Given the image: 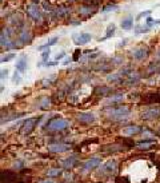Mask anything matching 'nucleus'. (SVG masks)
<instances>
[{
	"mask_svg": "<svg viewBox=\"0 0 160 183\" xmlns=\"http://www.w3.org/2000/svg\"><path fill=\"white\" fill-rule=\"evenodd\" d=\"M27 14L32 20L35 21H40L42 20V11L39 10V7L36 4H31L27 7Z\"/></svg>",
	"mask_w": 160,
	"mask_h": 183,
	"instance_id": "nucleus-1",
	"label": "nucleus"
},
{
	"mask_svg": "<svg viewBox=\"0 0 160 183\" xmlns=\"http://www.w3.org/2000/svg\"><path fill=\"white\" fill-rule=\"evenodd\" d=\"M68 127V122L64 119H56V120H52V122L48 125V128L51 131H61V130L67 128Z\"/></svg>",
	"mask_w": 160,
	"mask_h": 183,
	"instance_id": "nucleus-2",
	"label": "nucleus"
},
{
	"mask_svg": "<svg viewBox=\"0 0 160 183\" xmlns=\"http://www.w3.org/2000/svg\"><path fill=\"white\" fill-rule=\"evenodd\" d=\"M92 36L91 33H79V35L73 36V42H75L76 46H83V44H87L88 42H91Z\"/></svg>",
	"mask_w": 160,
	"mask_h": 183,
	"instance_id": "nucleus-3",
	"label": "nucleus"
},
{
	"mask_svg": "<svg viewBox=\"0 0 160 183\" xmlns=\"http://www.w3.org/2000/svg\"><path fill=\"white\" fill-rule=\"evenodd\" d=\"M108 114H111V116L113 118V119H119V118L122 116H125L130 114V110H128L127 107H120V108H112L111 111H108Z\"/></svg>",
	"mask_w": 160,
	"mask_h": 183,
	"instance_id": "nucleus-4",
	"label": "nucleus"
},
{
	"mask_svg": "<svg viewBox=\"0 0 160 183\" xmlns=\"http://www.w3.org/2000/svg\"><path fill=\"white\" fill-rule=\"evenodd\" d=\"M36 123H38V119H33V118H32V119L26 120V123H24V126L21 127V134H24V135L29 134V132L32 131L33 128H35Z\"/></svg>",
	"mask_w": 160,
	"mask_h": 183,
	"instance_id": "nucleus-5",
	"label": "nucleus"
},
{
	"mask_svg": "<svg viewBox=\"0 0 160 183\" xmlns=\"http://www.w3.org/2000/svg\"><path fill=\"white\" fill-rule=\"evenodd\" d=\"M101 163V159L100 158H91V159L85 160L84 163V170H94L96 169L97 166Z\"/></svg>",
	"mask_w": 160,
	"mask_h": 183,
	"instance_id": "nucleus-6",
	"label": "nucleus"
},
{
	"mask_svg": "<svg viewBox=\"0 0 160 183\" xmlns=\"http://www.w3.org/2000/svg\"><path fill=\"white\" fill-rule=\"evenodd\" d=\"M69 150L68 144H51L48 146V151L50 153H64V151Z\"/></svg>",
	"mask_w": 160,
	"mask_h": 183,
	"instance_id": "nucleus-7",
	"label": "nucleus"
},
{
	"mask_svg": "<svg viewBox=\"0 0 160 183\" xmlns=\"http://www.w3.org/2000/svg\"><path fill=\"white\" fill-rule=\"evenodd\" d=\"M140 131H141V128L139 126H128L122 130L123 135H135V134H139Z\"/></svg>",
	"mask_w": 160,
	"mask_h": 183,
	"instance_id": "nucleus-8",
	"label": "nucleus"
},
{
	"mask_svg": "<svg viewBox=\"0 0 160 183\" xmlns=\"http://www.w3.org/2000/svg\"><path fill=\"white\" fill-rule=\"evenodd\" d=\"M116 169H118V163H116V160H108V162L103 166V170H104V171H107L108 174L115 172Z\"/></svg>",
	"mask_w": 160,
	"mask_h": 183,
	"instance_id": "nucleus-9",
	"label": "nucleus"
},
{
	"mask_svg": "<svg viewBox=\"0 0 160 183\" xmlns=\"http://www.w3.org/2000/svg\"><path fill=\"white\" fill-rule=\"evenodd\" d=\"M78 120H79V122H82V123H92L95 120V116L92 115V114H87V112L79 114Z\"/></svg>",
	"mask_w": 160,
	"mask_h": 183,
	"instance_id": "nucleus-10",
	"label": "nucleus"
},
{
	"mask_svg": "<svg viewBox=\"0 0 160 183\" xmlns=\"http://www.w3.org/2000/svg\"><path fill=\"white\" fill-rule=\"evenodd\" d=\"M27 70V60L26 58H20L19 60L16 62V71H19V72H24V71Z\"/></svg>",
	"mask_w": 160,
	"mask_h": 183,
	"instance_id": "nucleus-11",
	"label": "nucleus"
},
{
	"mask_svg": "<svg viewBox=\"0 0 160 183\" xmlns=\"http://www.w3.org/2000/svg\"><path fill=\"white\" fill-rule=\"evenodd\" d=\"M159 115H160V110H151L148 112L143 114V118L147 120H152V119H155V118H158Z\"/></svg>",
	"mask_w": 160,
	"mask_h": 183,
	"instance_id": "nucleus-12",
	"label": "nucleus"
},
{
	"mask_svg": "<svg viewBox=\"0 0 160 183\" xmlns=\"http://www.w3.org/2000/svg\"><path fill=\"white\" fill-rule=\"evenodd\" d=\"M134 58L136 59V60H141V59L147 58V49H144V48L136 49V51L134 52Z\"/></svg>",
	"mask_w": 160,
	"mask_h": 183,
	"instance_id": "nucleus-13",
	"label": "nucleus"
},
{
	"mask_svg": "<svg viewBox=\"0 0 160 183\" xmlns=\"http://www.w3.org/2000/svg\"><path fill=\"white\" fill-rule=\"evenodd\" d=\"M132 24H134V19L132 17H125L124 20H122V28L128 31L132 28Z\"/></svg>",
	"mask_w": 160,
	"mask_h": 183,
	"instance_id": "nucleus-14",
	"label": "nucleus"
},
{
	"mask_svg": "<svg viewBox=\"0 0 160 183\" xmlns=\"http://www.w3.org/2000/svg\"><path fill=\"white\" fill-rule=\"evenodd\" d=\"M115 28H116V27H115V24H113V23H112V24H109V26L107 27V32H106V36H104V38L101 39V40H106V39L111 38V36H112L113 33H115Z\"/></svg>",
	"mask_w": 160,
	"mask_h": 183,
	"instance_id": "nucleus-15",
	"label": "nucleus"
},
{
	"mask_svg": "<svg viewBox=\"0 0 160 183\" xmlns=\"http://www.w3.org/2000/svg\"><path fill=\"white\" fill-rule=\"evenodd\" d=\"M61 174V170L60 169H50L47 171V176H51V178H54V176H59Z\"/></svg>",
	"mask_w": 160,
	"mask_h": 183,
	"instance_id": "nucleus-16",
	"label": "nucleus"
},
{
	"mask_svg": "<svg viewBox=\"0 0 160 183\" xmlns=\"http://www.w3.org/2000/svg\"><path fill=\"white\" fill-rule=\"evenodd\" d=\"M12 82H14L15 84H19V83L21 82V76H20V72H19V71H15L14 77H12Z\"/></svg>",
	"mask_w": 160,
	"mask_h": 183,
	"instance_id": "nucleus-17",
	"label": "nucleus"
},
{
	"mask_svg": "<svg viewBox=\"0 0 160 183\" xmlns=\"http://www.w3.org/2000/svg\"><path fill=\"white\" fill-rule=\"evenodd\" d=\"M15 58V54H5V55H3V58H2V63H4V62H10L12 60V59Z\"/></svg>",
	"mask_w": 160,
	"mask_h": 183,
	"instance_id": "nucleus-18",
	"label": "nucleus"
},
{
	"mask_svg": "<svg viewBox=\"0 0 160 183\" xmlns=\"http://www.w3.org/2000/svg\"><path fill=\"white\" fill-rule=\"evenodd\" d=\"M148 31H149L148 27H136V28H135V33H136V35H139V33L148 32Z\"/></svg>",
	"mask_w": 160,
	"mask_h": 183,
	"instance_id": "nucleus-19",
	"label": "nucleus"
},
{
	"mask_svg": "<svg viewBox=\"0 0 160 183\" xmlns=\"http://www.w3.org/2000/svg\"><path fill=\"white\" fill-rule=\"evenodd\" d=\"M149 14H151V11L148 10V11H144V12H141V14H139L136 16V19L137 20H140V19H143V17H148L149 16Z\"/></svg>",
	"mask_w": 160,
	"mask_h": 183,
	"instance_id": "nucleus-20",
	"label": "nucleus"
},
{
	"mask_svg": "<svg viewBox=\"0 0 160 183\" xmlns=\"http://www.w3.org/2000/svg\"><path fill=\"white\" fill-rule=\"evenodd\" d=\"M50 55H51V51H50V48H48V49H45V51L43 52V55H42V58H43V62H47V60H48V58H50Z\"/></svg>",
	"mask_w": 160,
	"mask_h": 183,
	"instance_id": "nucleus-21",
	"label": "nucleus"
},
{
	"mask_svg": "<svg viewBox=\"0 0 160 183\" xmlns=\"http://www.w3.org/2000/svg\"><path fill=\"white\" fill-rule=\"evenodd\" d=\"M73 158H69V159H66V160H63V166L64 167H71L72 166V162H73Z\"/></svg>",
	"mask_w": 160,
	"mask_h": 183,
	"instance_id": "nucleus-22",
	"label": "nucleus"
},
{
	"mask_svg": "<svg viewBox=\"0 0 160 183\" xmlns=\"http://www.w3.org/2000/svg\"><path fill=\"white\" fill-rule=\"evenodd\" d=\"M118 10V5H108V7L103 8V12H108V11H116Z\"/></svg>",
	"mask_w": 160,
	"mask_h": 183,
	"instance_id": "nucleus-23",
	"label": "nucleus"
},
{
	"mask_svg": "<svg viewBox=\"0 0 160 183\" xmlns=\"http://www.w3.org/2000/svg\"><path fill=\"white\" fill-rule=\"evenodd\" d=\"M64 56H66V52H60V54H57L56 56H55V60L56 62H59V60H61Z\"/></svg>",
	"mask_w": 160,
	"mask_h": 183,
	"instance_id": "nucleus-24",
	"label": "nucleus"
},
{
	"mask_svg": "<svg viewBox=\"0 0 160 183\" xmlns=\"http://www.w3.org/2000/svg\"><path fill=\"white\" fill-rule=\"evenodd\" d=\"M57 40H59V38H52V39H50V40H48V43H47V46H48V47H50V46L55 44V43H56Z\"/></svg>",
	"mask_w": 160,
	"mask_h": 183,
	"instance_id": "nucleus-25",
	"label": "nucleus"
},
{
	"mask_svg": "<svg viewBox=\"0 0 160 183\" xmlns=\"http://www.w3.org/2000/svg\"><path fill=\"white\" fill-rule=\"evenodd\" d=\"M8 76V70H2V79H5Z\"/></svg>",
	"mask_w": 160,
	"mask_h": 183,
	"instance_id": "nucleus-26",
	"label": "nucleus"
},
{
	"mask_svg": "<svg viewBox=\"0 0 160 183\" xmlns=\"http://www.w3.org/2000/svg\"><path fill=\"white\" fill-rule=\"evenodd\" d=\"M57 63H59V62H56V60H55V62H47V67H52V66H56Z\"/></svg>",
	"mask_w": 160,
	"mask_h": 183,
	"instance_id": "nucleus-27",
	"label": "nucleus"
},
{
	"mask_svg": "<svg viewBox=\"0 0 160 183\" xmlns=\"http://www.w3.org/2000/svg\"><path fill=\"white\" fill-rule=\"evenodd\" d=\"M39 183H54V182L50 181V179H44V181H40Z\"/></svg>",
	"mask_w": 160,
	"mask_h": 183,
	"instance_id": "nucleus-28",
	"label": "nucleus"
},
{
	"mask_svg": "<svg viewBox=\"0 0 160 183\" xmlns=\"http://www.w3.org/2000/svg\"><path fill=\"white\" fill-rule=\"evenodd\" d=\"M69 62H71V58H68V59H66V60H64V63H63V64H64V66H67V64H68V63H69Z\"/></svg>",
	"mask_w": 160,
	"mask_h": 183,
	"instance_id": "nucleus-29",
	"label": "nucleus"
}]
</instances>
